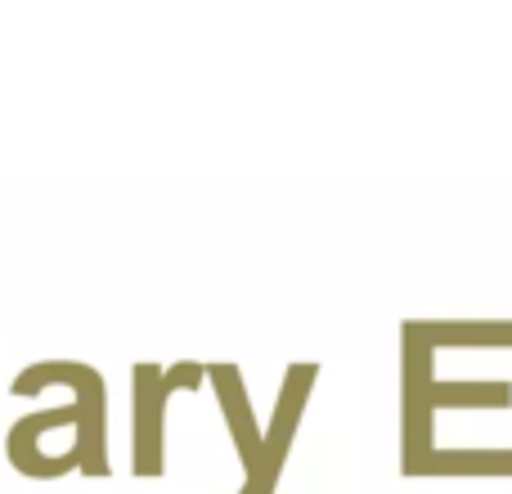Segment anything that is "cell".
I'll list each match as a JSON object with an SVG mask.
<instances>
[]
</instances>
